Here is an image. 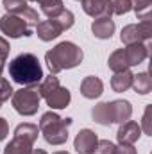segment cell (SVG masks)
I'll use <instances>...</instances> for the list:
<instances>
[{"instance_id":"1","label":"cell","mask_w":152,"mask_h":154,"mask_svg":"<svg viewBox=\"0 0 152 154\" xmlns=\"http://www.w3.org/2000/svg\"><path fill=\"white\" fill-rule=\"evenodd\" d=\"M82 59H84L82 48L72 41H61L45 54V63H47L50 74H54V75L63 70H70V68L79 66L82 63Z\"/></svg>"},{"instance_id":"2","label":"cell","mask_w":152,"mask_h":154,"mask_svg":"<svg viewBox=\"0 0 152 154\" xmlns=\"http://www.w3.org/2000/svg\"><path fill=\"white\" fill-rule=\"evenodd\" d=\"M9 77L22 86H38L45 75L38 57L31 52H23L9 63Z\"/></svg>"},{"instance_id":"3","label":"cell","mask_w":152,"mask_h":154,"mask_svg":"<svg viewBox=\"0 0 152 154\" xmlns=\"http://www.w3.org/2000/svg\"><path fill=\"white\" fill-rule=\"evenodd\" d=\"M132 115V106L129 100H111V102H99L91 109L93 122L100 125L123 124Z\"/></svg>"},{"instance_id":"4","label":"cell","mask_w":152,"mask_h":154,"mask_svg":"<svg viewBox=\"0 0 152 154\" xmlns=\"http://www.w3.org/2000/svg\"><path fill=\"white\" fill-rule=\"evenodd\" d=\"M72 118H61L54 111H47L39 120V133L45 142L50 145H63L68 140V129L72 125Z\"/></svg>"},{"instance_id":"5","label":"cell","mask_w":152,"mask_h":154,"mask_svg":"<svg viewBox=\"0 0 152 154\" xmlns=\"http://www.w3.org/2000/svg\"><path fill=\"white\" fill-rule=\"evenodd\" d=\"M147 57H149V47L143 43H134V45H127L125 48L114 50L108 59V66L113 72H123L129 70L131 66L143 63Z\"/></svg>"},{"instance_id":"6","label":"cell","mask_w":152,"mask_h":154,"mask_svg":"<svg viewBox=\"0 0 152 154\" xmlns=\"http://www.w3.org/2000/svg\"><path fill=\"white\" fill-rule=\"evenodd\" d=\"M39 93L36 86H22L18 91L13 93V108L22 116H32L38 113L39 108Z\"/></svg>"},{"instance_id":"7","label":"cell","mask_w":152,"mask_h":154,"mask_svg":"<svg viewBox=\"0 0 152 154\" xmlns=\"http://www.w3.org/2000/svg\"><path fill=\"white\" fill-rule=\"evenodd\" d=\"M0 31L2 34L13 39L22 38V36H32L31 25L25 22V18H22L20 14H13V13H5L0 18Z\"/></svg>"},{"instance_id":"8","label":"cell","mask_w":152,"mask_h":154,"mask_svg":"<svg viewBox=\"0 0 152 154\" xmlns=\"http://www.w3.org/2000/svg\"><path fill=\"white\" fill-rule=\"evenodd\" d=\"M152 38V25L150 20H143L140 23H131L125 25L120 32V39L125 45H134V43H143Z\"/></svg>"},{"instance_id":"9","label":"cell","mask_w":152,"mask_h":154,"mask_svg":"<svg viewBox=\"0 0 152 154\" xmlns=\"http://www.w3.org/2000/svg\"><path fill=\"white\" fill-rule=\"evenodd\" d=\"M82 9L91 18H111L113 0H82Z\"/></svg>"},{"instance_id":"10","label":"cell","mask_w":152,"mask_h":154,"mask_svg":"<svg viewBox=\"0 0 152 154\" xmlns=\"http://www.w3.org/2000/svg\"><path fill=\"white\" fill-rule=\"evenodd\" d=\"M97 143H99V138L91 129H81L74 140V149L79 154H91L95 151Z\"/></svg>"},{"instance_id":"11","label":"cell","mask_w":152,"mask_h":154,"mask_svg":"<svg viewBox=\"0 0 152 154\" xmlns=\"http://www.w3.org/2000/svg\"><path fill=\"white\" fill-rule=\"evenodd\" d=\"M140 136H141V125L138 122H132V120L120 124L118 133H116L118 143H127V145H132L134 142H138Z\"/></svg>"},{"instance_id":"12","label":"cell","mask_w":152,"mask_h":154,"mask_svg":"<svg viewBox=\"0 0 152 154\" xmlns=\"http://www.w3.org/2000/svg\"><path fill=\"white\" fill-rule=\"evenodd\" d=\"M45 100H47V106H50V109H65L70 104L72 95H70V90L68 88H65V86L59 84L57 88H54L45 97Z\"/></svg>"},{"instance_id":"13","label":"cell","mask_w":152,"mask_h":154,"mask_svg":"<svg viewBox=\"0 0 152 154\" xmlns=\"http://www.w3.org/2000/svg\"><path fill=\"white\" fill-rule=\"evenodd\" d=\"M81 93L86 99H99L104 93V84H102V81L99 77L95 75L84 77L82 82H81Z\"/></svg>"},{"instance_id":"14","label":"cell","mask_w":152,"mask_h":154,"mask_svg":"<svg viewBox=\"0 0 152 154\" xmlns=\"http://www.w3.org/2000/svg\"><path fill=\"white\" fill-rule=\"evenodd\" d=\"M114 22L111 18H95L91 23V32L99 39H111L114 34Z\"/></svg>"},{"instance_id":"15","label":"cell","mask_w":152,"mask_h":154,"mask_svg":"<svg viewBox=\"0 0 152 154\" xmlns=\"http://www.w3.org/2000/svg\"><path fill=\"white\" fill-rule=\"evenodd\" d=\"M61 32H63V31L57 27V23H56L52 18L43 20V22H38V25H36V34H38V38L41 39V41H52V39L57 38Z\"/></svg>"},{"instance_id":"16","label":"cell","mask_w":152,"mask_h":154,"mask_svg":"<svg viewBox=\"0 0 152 154\" xmlns=\"http://www.w3.org/2000/svg\"><path fill=\"white\" fill-rule=\"evenodd\" d=\"M132 77L134 74L131 70H123V72H114V75L111 77V88L116 93L127 91L132 86Z\"/></svg>"},{"instance_id":"17","label":"cell","mask_w":152,"mask_h":154,"mask_svg":"<svg viewBox=\"0 0 152 154\" xmlns=\"http://www.w3.org/2000/svg\"><path fill=\"white\" fill-rule=\"evenodd\" d=\"M32 151V143L23 140V138H18L14 136L4 149V154H31Z\"/></svg>"},{"instance_id":"18","label":"cell","mask_w":152,"mask_h":154,"mask_svg":"<svg viewBox=\"0 0 152 154\" xmlns=\"http://www.w3.org/2000/svg\"><path fill=\"white\" fill-rule=\"evenodd\" d=\"M38 134H39V127L38 125H34V124H20V125H16V129H14V136H18V138H23V140H27V142H31V143H34L36 140H38Z\"/></svg>"},{"instance_id":"19","label":"cell","mask_w":152,"mask_h":154,"mask_svg":"<svg viewBox=\"0 0 152 154\" xmlns=\"http://www.w3.org/2000/svg\"><path fill=\"white\" fill-rule=\"evenodd\" d=\"M131 88H134V91L140 93V95H147V93H150V90H152L150 75H149L147 72H141V74L134 75L132 77V86H131Z\"/></svg>"},{"instance_id":"20","label":"cell","mask_w":152,"mask_h":154,"mask_svg":"<svg viewBox=\"0 0 152 154\" xmlns=\"http://www.w3.org/2000/svg\"><path fill=\"white\" fill-rule=\"evenodd\" d=\"M39 7H41V13L47 14L48 18H54L57 16L65 7H63V0H38Z\"/></svg>"},{"instance_id":"21","label":"cell","mask_w":152,"mask_h":154,"mask_svg":"<svg viewBox=\"0 0 152 154\" xmlns=\"http://www.w3.org/2000/svg\"><path fill=\"white\" fill-rule=\"evenodd\" d=\"M56 23H57V27L65 32V31H68V29H72L74 27V23H75V16H74V13L72 11H68V9H63L57 16H54L52 18Z\"/></svg>"},{"instance_id":"22","label":"cell","mask_w":152,"mask_h":154,"mask_svg":"<svg viewBox=\"0 0 152 154\" xmlns=\"http://www.w3.org/2000/svg\"><path fill=\"white\" fill-rule=\"evenodd\" d=\"M2 5L7 13L18 14L27 7V0H2Z\"/></svg>"},{"instance_id":"23","label":"cell","mask_w":152,"mask_h":154,"mask_svg":"<svg viewBox=\"0 0 152 154\" xmlns=\"http://www.w3.org/2000/svg\"><path fill=\"white\" fill-rule=\"evenodd\" d=\"M13 93H14V90H13L11 82L5 77H0V102L9 100V97H13Z\"/></svg>"},{"instance_id":"24","label":"cell","mask_w":152,"mask_h":154,"mask_svg":"<svg viewBox=\"0 0 152 154\" xmlns=\"http://www.w3.org/2000/svg\"><path fill=\"white\" fill-rule=\"evenodd\" d=\"M114 147L116 145H114L113 142H109V140H99L95 151L91 154H114Z\"/></svg>"},{"instance_id":"25","label":"cell","mask_w":152,"mask_h":154,"mask_svg":"<svg viewBox=\"0 0 152 154\" xmlns=\"http://www.w3.org/2000/svg\"><path fill=\"white\" fill-rule=\"evenodd\" d=\"M132 9L131 0H113V13L114 14H127Z\"/></svg>"},{"instance_id":"26","label":"cell","mask_w":152,"mask_h":154,"mask_svg":"<svg viewBox=\"0 0 152 154\" xmlns=\"http://www.w3.org/2000/svg\"><path fill=\"white\" fill-rule=\"evenodd\" d=\"M131 4H132V9L136 11V16H138V14H141V13H147V11H149L152 0H131Z\"/></svg>"},{"instance_id":"27","label":"cell","mask_w":152,"mask_h":154,"mask_svg":"<svg viewBox=\"0 0 152 154\" xmlns=\"http://www.w3.org/2000/svg\"><path fill=\"white\" fill-rule=\"evenodd\" d=\"M9 50H11L9 41L0 36V63H5V59H7V56H9Z\"/></svg>"},{"instance_id":"28","label":"cell","mask_w":152,"mask_h":154,"mask_svg":"<svg viewBox=\"0 0 152 154\" xmlns=\"http://www.w3.org/2000/svg\"><path fill=\"white\" fill-rule=\"evenodd\" d=\"M114 154H138L136 149L132 145H127V143H120L118 147H114Z\"/></svg>"},{"instance_id":"29","label":"cell","mask_w":152,"mask_h":154,"mask_svg":"<svg viewBox=\"0 0 152 154\" xmlns=\"http://www.w3.org/2000/svg\"><path fill=\"white\" fill-rule=\"evenodd\" d=\"M143 131H145V134H150L152 133V129H150V106H147L145 115H143Z\"/></svg>"},{"instance_id":"30","label":"cell","mask_w":152,"mask_h":154,"mask_svg":"<svg viewBox=\"0 0 152 154\" xmlns=\"http://www.w3.org/2000/svg\"><path fill=\"white\" fill-rule=\"evenodd\" d=\"M9 134V124H7V120L5 118H2L0 116V142L2 140H5V136Z\"/></svg>"},{"instance_id":"31","label":"cell","mask_w":152,"mask_h":154,"mask_svg":"<svg viewBox=\"0 0 152 154\" xmlns=\"http://www.w3.org/2000/svg\"><path fill=\"white\" fill-rule=\"evenodd\" d=\"M54 154H70L68 151H57V152H54Z\"/></svg>"},{"instance_id":"32","label":"cell","mask_w":152,"mask_h":154,"mask_svg":"<svg viewBox=\"0 0 152 154\" xmlns=\"http://www.w3.org/2000/svg\"><path fill=\"white\" fill-rule=\"evenodd\" d=\"M2 72H4V63H0V77H2Z\"/></svg>"},{"instance_id":"33","label":"cell","mask_w":152,"mask_h":154,"mask_svg":"<svg viewBox=\"0 0 152 154\" xmlns=\"http://www.w3.org/2000/svg\"><path fill=\"white\" fill-rule=\"evenodd\" d=\"M27 2H38V0H27Z\"/></svg>"},{"instance_id":"34","label":"cell","mask_w":152,"mask_h":154,"mask_svg":"<svg viewBox=\"0 0 152 154\" xmlns=\"http://www.w3.org/2000/svg\"><path fill=\"white\" fill-rule=\"evenodd\" d=\"M0 108H2V102H0Z\"/></svg>"},{"instance_id":"35","label":"cell","mask_w":152,"mask_h":154,"mask_svg":"<svg viewBox=\"0 0 152 154\" xmlns=\"http://www.w3.org/2000/svg\"><path fill=\"white\" fill-rule=\"evenodd\" d=\"M77 2H82V0H77Z\"/></svg>"}]
</instances>
